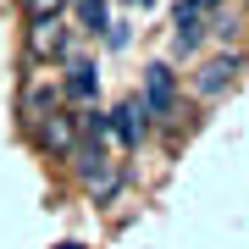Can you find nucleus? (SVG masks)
Instances as JSON below:
<instances>
[{"label": "nucleus", "instance_id": "1", "mask_svg": "<svg viewBox=\"0 0 249 249\" xmlns=\"http://www.w3.org/2000/svg\"><path fill=\"white\" fill-rule=\"evenodd\" d=\"M22 133H28V144H34L45 160H67L72 150H78V111L55 106V111H45V116H34Z\"/></svg>", "mask_w": 249, "mask_h": 249}, {"label": "nucleus", "instance_id": "2", "mask_svg": "<svg viewBox=\"0 0 249 249\" xmlns=\"http://www.w3.org/2000/svg\"><path fill=\"white\" fill-rule=\"evenodd\" d=\"M139 106L150 111V122H172V116H178V106H183V83H178V72H172L166 61H150V67H144Z\"/></svg>", "mask_w": 249, "mask_h": 249}, {"label": "nucleus", "instance_id": "3", "mask_svg": "<svg viewBox=\"0 0 249 249\" xmlns=\"http://www.w3.org/2000/svg\"><path fill=\"white\" fill-rule=\"evenodd\" d=\"M22 50H28V61H34V67L67 61V55H72V28H67V17H28Z\"/></svg>", "mask_w": 249, "mask_h": 249}, {"label": "nucleus", "instance_id": "4", "mask_svg": "<svg viewBox=\"0 0 249 249\" xmlns=\"http://www.w3.org/2000/svg\"><path fill=\"white\" fill-rule=\"evenodd\" d=\"M61 83L50 78V72H22V89H17V127H28L34 116H45V111H55L61 106Z\"/></svg>", "mask_w": 249, "mask_h": 249}, {"label": "nucleus", "instance_id": "5", "mask_svg": "<svg viewBox=\"0 0 249 249\" xmlns=\"http://www.w3.org/2000/svg\"><path fill=\"white\" fill-rule=\"evenodd\" d=\"M67 78H61V94L72 100V106H94L100 100V67L89 61V55H67Z\"/></svg>", "mask_w": 249, "mask_h": 249}, {"label": "nucleus", "instance_id": "6", "mask_svg": "<svg viewBox=\"0 0 249 249\" xmlns=\"http://www.w3.org/2000/svg\"><path fill=\"white\" fill-rule=\"evenodd\" d=\"M111 139L122 144V150H139V144L150 139V111L139 106V94H133V100H122V106L111 111Z\"/></svg>", "mask_w": 249, "mask_h": 249}, {"label": "nucleus", "instance_id": "7", "mask_svg": "<svg viewBox=\"0 0 249 249\" xmlns=\"http://www.w3.org/2000/svg\"><path fill=\"white\" fill-rule=\"evenodd\" d=\"M238 67H244L238 55H216V61H205V67L194 72V94H199V100H216L232 78H238Z\"/></svg>", "mask_w": 249, "mask_h": 249}, {"label": "nucleus", "instance_id": "8", "mask_svg": "<svg viewBox=\"0 0 249 249\" xmlns=\"http://www.w3.org/2000/svg\"><path fill=\"white\" fill-rule=\"evenodd\" d=\"M122 183H127V166H122V160H111V166H100L83 188H89V199H94V205H111L116 194H122Z\"/></svg>", "mask_w": 249, "mask_h": 249}, {"label": "nucleus", "instance_id": "9", "mask_svg": "<svg viewBox=\"0 0 249 249\" xmlns=\"http://www.w3.org/2000/svg\"><path fill=\"white\" fill-rule=\"evenodd\" d=\"M78 6V34H94V39H106V28H111V11H106V0H72Z\"/></svg>", "mask_w": 249, "mask_h": 249}, {"label": "nucleus", "instance_id": "10", "mask_svg": "<svg viewBox=\"0 0 249 249\" xmlns=\"http://www.w3.org/2000/svg\"><path fill=\"white\" fill-rule=\"evenodd\" d=\"M216 6L222 0H178V22H205V17H216Z\"/></svg>", "mask_w": 249, "mask_h": 249}, {"label": "nucleus", "instance_id": "11", "mask_svg": "<svg viewBox=\"0 0 249 249\" xmlns=\"http://www.w3.org/2000/svg\"><path fill=\"white\" fill-rule=\"evenodd\" d=\"M17 6H22V17H61L72 0H17Z\"/></svg>", "mask_w": 249, "mask_h": 249}, {"label": "nucleus", "instance_id": "12", "mask_svg": "<svg viewBox=\"0 0 249 249\" xmlns=\"http://www.w3.org/2000/svg\"><path fill=\"white\" fill-rule=\"evenodd\" d=\"M55 249H83V244H78V238H67V244H55Z\"/></svg>", "mask_w": 249, "mask_h": 249}]
</instances>
